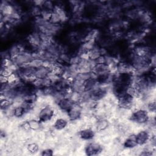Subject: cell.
Here are the masks:
<instances>
[{"label": "cell", "mask_w": 156, "mask_h": 156, "mask_svg": "<svg viewBox=\"0 0 156 156\" xmlns=\"http://www.w3.org/2000/svg\"><path fill=\"white\" fill-rule=\"evenodd\" d=\"M79 136L83 140H90L94 136V132L91 128H85L79 132Z\"/></svg>", "instance_id": "cell-7"}, {"label": "cell", "mask_w": 156, "mask_h": 156, "mask_svg": "<svg viewBox=\"0 0 156 156\" xmlns=\"http://www.w3.org/2000/svg\"><path fill=\"white\" fill-rule=\"evenodd\" d=\"M151 135L149 132L146 130H141L135 135V140L138 146L146 144L149 141Z\"/></svg>", "instance_id": "cell-4"}, {"label": "cell", "mask_w": 156, "mask_h": 156, "mask_svg": "<svg viewBox=\"0 0 156 156\" xmlns=\"http://www.w3.org/2000/svg\"><path fill=\"white\" fill-rule=\"evenodd\" d=\"M41 155H47V156L52 155H53V151H52V149H49V148L45 149H44L41 151Z\"/></svg>", "instance_id": "cell-14"}, {"label": "cell", "mask_w": 156, "mask_h": 156, "mask_svg": "<svg viewBox=\"0 0 156 156\" xmlns=\"http://www.w3.org/2000/svg\"><path fill=\"white\" fill-rule=\"evenodd\" d=\"M54 110L50 105L43 107L38 114V120L41 123L50 121L54 117Z\"/></svg>", "instance_id": "cell-2"}, {"label": "cell", "mask_w": 156, "mask_h": 156, "mask_svg": "<svg viewBox=\"0 0 156 156\" xmlns=\"http://www.w3.org/2000/svg\"><path fill=\"white\" fill-rule=\"evenodd\" d=\"M76 103L69 98H64L57 102L58 108L63 112H68Z\"/></svg>", "instance_id": "cell-3"}, {"label": "cell", "mask_w": 156, "mask_h": 156, "mask_svg": "<svg viewBox=\"0 0 156 156\" xmlns=\"http://www.w3.org/2000/svg\"><path fill=\"white\" fill-rule=\"evenodd\" d=\"M28 151H29L31 153H34L38 151L39 147L35 143H29L27 147Z\"/></svg>", "instance_id": "cell-13"}, {"label": "cell", "mask_w": 156, "mask_h": 156, "mask_svg": "<svg viewBox=\"0 0 156 156\" xmlns=\"http://www.w3.org/2000/svg\"><path fill=\"white\" fill-rule=\"evenodd\" d=\"M108 122L104 118H101L96 122V128L98 131H104L107 129Z\"/></svg>", "instance_id": "cell-10"}, {"label": "cell", "mask_w": 156, "mask_h": 156, "mask_svg": "<svg viewBox=\"0 0 156 156\" xmlns=\"http://www.w3.org/2000/svg\"><path fill=\"white\" fill-rule=\"evenodd\" d=\"M51 73V69L46 66H41L35 68L34 76L36 79H44L49 76Z\"/></svg>", "instance_id": "cell-6"}, {"label": "cell", "mask_w": 156, "mask_h": 156, "mask_svg": "<svg viewBox=\"0 0 156 156\" xmlns=\"http://www.w3.org/2000/svg\"><path fill=\"white\" fill-rule=\"evenodd\" d=\"M68 125V121L64 118H57L53 124L54 128L57 130H61L64 129Z\"/></svg>", "instance_id": "cell-9"}, {"label": "cell", "mask_w": 156, "mask_h": 156, "mask_svg": "<svg viewBox=\"0 0 156 156\" xmlns=\"http://www.w3.org/2000/svg\"><path fill=\"white\" fill-rule=\"evenodd\" d=\"M48 21L54 24H60V23L62 22V19H61L60 16H59V15L54 10H53L52 12L51 16H50Z\"/></svg>", "instance_id": "cell-12"}, {"label": "cell", "mask_w": 156, "mask_h": 156, "mask_svg": "<svg viewBox=\"0 0 156 156\" xmlns=\"http://www.w3.org/2000/svg\"><path fill=\"white\" fill-rule=\"evenodd\" d=\"M102 151L101 146L98 143H91L85 147V153L88 155H93L99 154Z\"/></svg>", "instance_id": "cell-5"}, {"label": "cell", "mask_w": 156, "mask_h": 156, "mask_svg": "<svg viewBox=\"0 0 156 156\" xmlns=\"http://www.w3.org/2000/svg\"><path fill=\"white\" fill-rule=\"evenodd\" d=\"M123 146L127 149H133L138 146L136 140L135 135H130L127 137L123 143Z\"/></svg>", "instance_id": "cell-8"}, {"label": "cell", "mask_w": 156, "mask_h": 156, "mask_svg": "<svg viewBox=\"0 0 156 156\" xmlns=\"http://www.w3.org/2000/svg\"><path fill=\"white\" fill-rule=\"evenodd\" d=\"M129 119L137 124H144L147 122L149 119V113L145 109H136L131 113Z\"/></svg>", "instance_id": "cell-1"}, {"label": "cell", "mask_w": 156, "mask_h": 156, "mask_svg": "<svg viewBox=\"0 0 156 156\" xmlns=\"http://www.w3.org/2000/svg\"><path fill=\"white\" fill-rule=\"evenodd\" d=\"M29 129L31 130H38L41 127V122L39 120L36 119H30L27 121Z\"/></svg>", "instance_id": "cell-11"}]
</instances>
